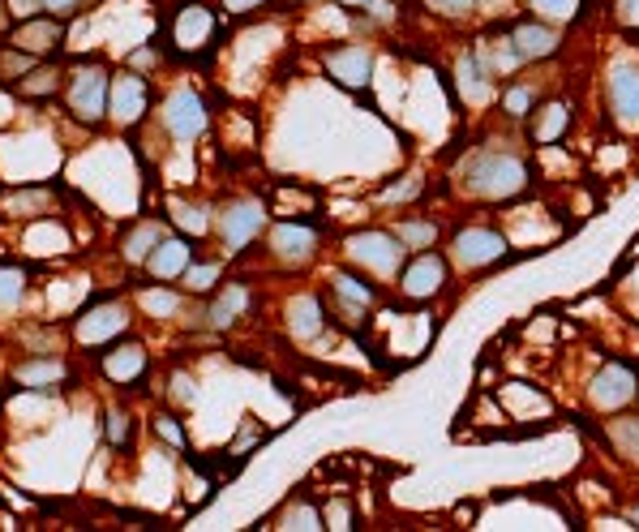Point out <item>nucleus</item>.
<instances>
[{"label": "nucleus", "instance_id": "f257e3e1", "mask_svg": "<svg viewBox=\"0 0 639 532\" xmlns=\"http://www.w3.org/2000/svg\"><path fill=\"white\" fill-rule=\"evenodd\" d=\"M107 91H112V73L103 65H73L65 73V107L82 125L107 121Z\"/></svg>", "mask_w": 639, "mask_h": 532}, {"label": "nucleus", "instance_id": "f03ea898", "mask_svg": "<svg viewBox=\"0 0 639 532\" xmlns=\"http://www.w3.org/2000/svg\"><path fill=\"white\" fill-rule=\"evenodd\" d=\"M219 39V13L206 4H176L168 18V44L176 56H206Z\"/></svg>", "mask_w": 639, "mask_h": 532}, {"label": "nucleus", "instance_id": "7ed1b4c3", "mask_svg": "<svg viewBox=\"0 0 639 532\" xmlns=\"http://www.w3.org/2000/svg\"><path fill=\"white\" fill-rule=\"evenodd\" d=\"M528 185V168H524V159H515V155H477L472 163H468V190L481 197H515L520 190Z\"/></svg>", "mask_w": 639, "mask_h": 532}, {"label": "nucleus", "instance_id": "20e7f679", "mask_svg": "<svg viewBox=\"0 0 639 532\" xmlns=\"http://www.w3.org/2000/svg\"><path fill=\"white\" fill-rule=\"evenodd\" d=\"M344 253L365 271V275H378V280H395L399 271H403V253H408V245L391 237V233H356V237H347Z\"/></svg>", "mask_w": 639, "mask_h": 532}, {"label": "nucleus", "instance_id": "39448f33", "mask_svg": "<svg viewBox=\"0 0 639 532\" xmlns=\"http://www.w3.org/2000/svg\"><path fill=\"white\" fill-rule=\"evenodd\" d=\"M266 228V206H262V197H228L224 206H219V215H215V237L219 245L228 249V253H241L258 233Z\"/></svg>", "mask_w": 639, "mask_h": 532}, {"label": "nucleus", "instance_id": "423d86ee", "mask_svg": "<svg viewBox=\"0 0 639 532\" xmlns=\"http://www.w3.org/2000/svg\"><path fill=\"white\" fill-rule=\"evenodd\" d=\"M159 125L172 143H197L210 125V112H206V99L197 95L194 87H181L159 103Z\"/></svg>", "mask_w": 639, "mask_h": 532}, {"label": "nucleus", "instance_id": "0eeeda50", "mask_svg": "<svg viewBox=\"0 0 639 532\" xmlns=\"http://www.w3.org/2000/svg\"><path fill=\"white\" fill-rule=\"evenodd\" d=\"M150 112V87L138 69H121L112 73V91H107V121L116 129H138Z\"/></svg>", "mask_w": 639, "mask_h": 532}, {"label": "nucleus", "instance_id": "6e6552de", "mask_svg": "<svg viewBox=\"0 0 639 532\" xmlns=\"http://www.w3.org/2000/svg\"><path fill=\"white\" fill-rule=\"evenodd\" d=\"M129 331V309L121 301H99L91 309H82L78 327H73V339L82 348H107L112 339H121Z\"/></svg>", "mask_w": 639, "mask_h": 532}, {"label": "nucleus", "instance_id": "1a4fd4ad", "mask_svg": "<svg viewBox=\"0 0 639 532\" xmlns=\"http://www.w3.org/2000/svg\"><path fill=\"white\" fill-rule=\"evenodd\" d=\"M65 31H69L65 18L39 13V18H26V22H13V31H9L4 44H13V48H22V52H31V56H39V60H48V56H56L60 44H65Z\"/></svg>", "mask_w": 639, "mask_h": 532}, {"label": "nucleus", "instance_id": "9d476101", "mask_svg": "<svg viewBox=\"0 0 639 532\" xmlns=\"http://www.w3.org/2000/svg\"><path fill=\"white\" fill-rule=\"evenodd\" d=\"M99 370H103V378L107 383H116V387H134V383H142V374H147V348L138 343V339H112L103 352H99Z\"/></svg>", "mask_w": 639, "mask_h": 532}, {"label": "nucleus", "instance_id": "9b49d317", "mask_svg": "<svg viewBox=\"0 0 639 532\" xmlns=\"http://www.w3.org/2000/svg\"><path fill=\"white\" fill-rule=\"evenodd\" d=\"M636 370L631 365H623V361H609L596 378H592V408H601V412H618V408H627L631 399H636Z\"/></svg>", "mask_w": 639, "mask_h": 532}, {"label": "nucleus", "instance_id": "f8f14e48", "mask_svg": "<svg viewBox=\"0 0 639 532\" xmlns=\"http://www.w3.org/2000/svg\"><path fill=\"white\" fill-rule=\"evenodd\" d=\"M446 284V262L438 253H417L412 262H403L399 271V292L408 301H434Z\"/></svg>", "mask_w": 639, "mask_h": 532}, {"label": "nucleus", "instance_id": "ddd939ff", "mask_svg": "<svg viewBox=\"0 0 639 532\" xmlns=\"http://www.w3.org/2000/svg\"><path fill=\"white\" fill-rule=\"evenodd\" d=\"M455 262L464 267V271H481V267H493L502 253H506V237L502 233H493V228H464L459 237H455Z\"/></svg>", "mask_w": 639, "mask_h": 532}, {"label": "nucleus", "instance_id": "4468645a", "mask_svg": "<svg viewBox=\"0 0 639 532\" xmlns=\"http://www.w3.org/2000/svg\"><path fill=\"white\" fill-rule=\"evenodd\" d=\"M609 107L623 129H639V65L623 60L609 69Z\"/></svg>", "mask_w": 639, "mask_h": 532}, {"label": "nucleus", "instance_id": "2eb2a0df", "mask_svg": "<svg viewBox=\"0 0 639 532\" xmlns=\"http://www.w3.org/2000/svg\"><path fill=\"white\" fill-rule=\"evenodd\" d=\"M327 73L347 91H365L374 78V52L365 44H344V48L327 52Z\"/></svg>", "mask_w": 639, "mask_h": 532}, {"label": "nucleus", "instance_id": "dca6fc26", "mask_svg": "<svg viewBox=\"0 0 639 532\" xmlns=\"http://www.w3.org/2000/svg\"><path fill=\"white\" fill-rule=\"evenodd\" d=\"M318 249V233L309 224H296V219H284L271 228V258L284 262V267H305Z\"/></svg>", "mask_w": 639, "mask_h": 532}, {"label": "nucleus", "instance_id": "f3484780", "mask_svg": "<svg viewBox=\"0 0 639 532\" xmlns=\"http://www.w3.org/2000/svg\"><path fill=\"white\" fill-rule=\"evenodd\" d=\"M194 258H197L194 245L185 241V237H172V233H168L163 241L155 245V253L147 258V267H142V271H147L155 284H172V280H181V275L190 271V262H194Z\"/></svg>", "mask_w": 639, "mask_h": 532}, {"label": "nucleus", "instance_id": "a211bd4d", "mask_svg": "<svg viewBox=\"0 0 639 532\" xmlns=\"http://www.w3.org/2000/svg\"><path fill=\"white\" fill-rule=\"evenodd\" d=\"M69 378V365L60 356H26L13 365V383L22 390H56Z\"/></svg>", "mask_w": 639, "mask_h": 532}, {"label": "nucleus", "instance_id": "6ab92c4d", "mask_svg": "<svg viewBox=\"0 0 639 532\" xmlns=\"http://www.w3.org/2000/svg\"><path fill=\"white\" fill-rule=\"evenodd\" d=\"M246 309H249L246 284H224L210 296V305H206V327L210 331H228V327H237L246 318Z\"/></svg>", "mask_w": 639, "mask_h": 532}, {"label": "nucleus", "instance_id": "aec40b11", "mask_svg": "<svg viewBox=\"0 0 639 532\" xmlns=\"http://www.w3.org/2000/svg\"><path fill=\"white\" fill-rule=\"evenodd\" d=\"M520 60H549L554 52H558V31L554 26H545V22H520L515 31H511V39H506Z\"/></svg>", "mask_w": 639, "mask_h": 532}, {"label": "nucleus", "instance_id": "412c9836", "mask_svg": "<svg viewBox=\"0 0 639 532\" xmlns=\"http://www.w3.org/2000/svg\"><path fill=\"white\" fill-rule=\"evenodd\" d=\"M168 237V224L163 219H138L125 237H121V258L129 267H147V258L155 253V245Z\"/></svg>", "mask_w": 639, "mask_h": 532}, {"label": "nucleus", "instance_id": "4be33fe9", "mask_svg": "<svg viewBox=\"0 0 639 532\" xmlns=\"http://www.w3.org/2000/svg\"><path fill=\"white\" fill-rule=\"evenodd\" d=\"M455 87H459V95H464L468 107L490 103L493 99V78H490V69L481 65V56H464V60L455 65Z\"/></svg>", "mask_w": 639, "mask_h": 532}, {"label": "nucleus", "instance_id": "5701e85b", "mask_svg": "<svg viewBox=\"0 0 639 532\" xmlns=\"http://www.w3.org/2000/svg\"><path fill=\"white\" fill-rule=\"evenodd\" d=\"M56 91H65V69H60V65H48V60H39L31 73H22V78L13 82V95L31 99V103H44V99H52Z\"/></svg>", "mask_w": 639, "mask_h": 532}, {"label": "nucleus", "instance_id": "b1692460", "mask_svg": "<svg viewBox=\"0 0 639 532\" xmlns=\"http://www.w3.org/2000/svg\"><path fill=\"white\" fill-rule=\"evenodd\" d=\"M331 292H335L340 309L347 314V322H356V314H365V309L378 301L374 284H365V280L352 275V271H335V275H331Z\"/></svg>", "mask_w": 639, "mask_h": 532}, {"label": "nucleus", "instance_id": "393cba45", "mask_svg": "<svg viewBox=\"0 0 639 532\" xmlns=\"http://www.w3.org/2000/svg\"><path fill=\"white\" fill-rule=\"evenodd\" d=\"M52 211V190H9V194L0 197V215H9V219H39V215H48Z\"/></svg>", "mask_w": 639, "mask_h": 532}, {"label": "nucleus", "instance_id": "a878e982", "mask_svg": "<svg viewBox=\"0 0 639 532\" xmlns=\"http://www.w3.org/2000/svg\"><path fill=\"white\" fill-rule=\"evenodd\" d=\"M288 331H293L296 339L322 336V301H318V296L300 292V296L288 301Z\"/></svg>", "mask_w": 639, "mask_h": 532}, {"label": "nucleus", "instance_id": "bb28decb", "mask_svg": "<svg viewBox=\"0 0 639 532\" xmlns=\"http://www.w3.org/2000/svg\"><path fill=\"white\" fill-rule=\"evenodd\" d=\"M567 129H571V107L567 103H545L533 116V143L537 146H554Z\"/></svg>", "mask_w": 639, "mask_h": 532}, {"label": "nucleus", "instance_id": "cd10ccee", "mask_svg": "<svg viewBox=\"0 0 639 532\" xmlns=\"http://www.w3.org/2000/svg\"><path fill=\"white\" fill-rule=\"evenodd\" d=\"M31 292V271L18 262H0V314H13Z\"/></svg>", "mask_w": 639, "mask_h": 532}, {"label": "nucleus", "instance_id": "c85d7f7f", "mask_svg": "<svg viewBox=\"0 0 639 532\" xmlns=\"http://www.w3.org/2000/svg\"><path fill=\"white\" fill-rule=\"evenodd\" d=\"M181 292H168V288H142L138 292V309H147L150 318H176L181 314Z\"/></svg>", "mask_w": 639, "mask_h": 532}, {"label": "nucleus", "instance_id": "c756f323", "mask_svg": "<svg viewBox=\"0 0 639 532\" xmlns=\"http://www.w3.org/2000/svg\"><path fill=\"white\" fill-rule=\"evenodd\" d=\"M35 65H39V56H31V52L4 44V48H0V82H9V87H13V82H18L22 73H31Z\"/></svg>", "mask_w": 639, "mask_h": 532}, {"label": "nucleus", "instance_id": "7c9ffc66", "mask_svg": "<svg viewBox=\"0 0 639 532\" xmlns=\"http://www.w3.org/2000/svg\"><path fill=\"white\" fill-rule=\"evenodd\" d=\"M609 438H614V446H618L627 460H639V421L636 417L614 421V426H609Z\"/></svg>", "mask_w": 639, "mask_h": 532}, {"label": "nucleus", "instance_id": "2f4dec72", "mask_svg": "<svg viewBox=\"0 0 639 532\" xmlns=\"http://www.w3.org/2000/svg\"><path fill=\"white\" fill-rule=\"evenodd\" d=\"M134 434V417L125 412V408H107V417H103V438L112 442V446H125Z\"/></svg>", "mask_w": 639, "mask_h": 532}, {"label": "nucleus", "instance_id": "473e14b6", "mask_svg": "<svg viewBox=\"0 0 639 532\" xmlns=\"http://www.w3.org/2000/svg\"><path fill=\"white\" fill-rule=\"evenodd\" d=\"M395 237L408 245V249H425V245L438 241V224H421V219H408V224H399V233H395Z\"/></svg>", "mask_w": 639, "mask_h": 532}, {"label": "nucleus", "instance_id": "72a5a7b5", "mask_svg": "<svg viewBox=\"0 0 639 532\" xmlns=\"http://www.w3.org/2000/svg\"><path fill=\"white\" fill-rule=\"evenodd\" d=\"M284 529L313 532V529H327V520H322V511H318V507H309V502H296V507H288V516H284Z\"/></svg>", "mask_w": 639, "mask_h": 532}, {"label": "nucleus", "instance_id": "f704fd0d", "mask_svg": "<svg viewBox=\"0 0 639 532\" xmlns=\"http://www.w3.org/2000/svg\"><path fill=\"white\" fill-rule=\"evenodd\" d=\"M185 280V288L190 292H210L215 288V280H219V262H190V271L181 275Z\"/></svg>", "mask_w": 639, "mask_h": 532}, {"label": "nucleus", "instance_id": "c9c22d12", "mask_svg": "<svg viewBox=\"0 0 639 532\" xmlns=\"http://www.w3.org/2000/svg\"><path fill=\"white\" fill-rule=\"evenodd\" d=\"M533 103H537V91H533V87H511V91H502V107H506V116H528Z\"/></svg>", "mask_w": 639, "mask_h": 532}, {"label": "nucleus", "instance_id": "e433bc0d", "mask_svg": "<svg viewBox=\"0 0 639 532\" xmlns=\"http://www.w3.org/2000/svg\"><path fill=\"white\" fill-rule=\"evenodd\" d=\"M172 219L181 224V228H194V233H206V224H210V215H206V206H185V202H172Z\"/></svg>", "mask_w": 639, "mask_h": 532}, {"label": "nucleus", "instance_id": "4c0bfd02", "mask_svg": "<svg viewBox=\"0 0 639 532\" xmlns=\"http://www.w3.org/2000/svg\"><path fill=\"white\" fill-rule=\"evenodd\" d=\"M541 18H554V22H567V18H575V9H580V0H528Z\"/></svg>", "mask_w": 639, "mask_h": 532}, {"label": "nucleus", "instance_id": "58836bf2", "mask_svg": "<svg viewBox=\"0 0 639 532\" xmlns=\"http://www.w3.org/2000/svg\"><path fill=\"white\" fill-rule=\"evenodd\" d=\"M614 22H618L623 31L639 35V0H614Z\"/></svg>", "mask_w": 639, "mask_h": 532}, {"label": "nucleus", "instance_id": "ea45409f", "mask_svg": "<svg viewBox=\"0 0 639 532\" xmlns=\"http://www.w3.org/2000/svg\"><path fill=\"white\" fill-rule=\"evenodd\" d=\"M155 434H163L172 446H185V430H181L176 417H168V412H155Z\"/></svg>", "mask_w": 639, "mask_h": 532}, {"label": "nucleus", "instance_id": "a19ab883", "mask_svg": "<svg viewBox=\"0 0 639 532\" xmlns=\"http://www.w3.org/2000/svg\"><path fill=\"white\" fill-rule=\"evenodd\" d=\"M4 4H9L13 22H26V18H39L44 13V0H4Z\"/></svg>", "mask_w": 639, "mask_h": 532}, {"label": "nucleus", "instance_id": "79ce46f5", "mask_svg": "<svg viewBox=\"0 0 639 532\" xmlns=\"http://www.w3.org/2000/svg\"><path fill=\"white\" fill-rule=\"evenodd\" d=\"M477 0H425V9H434V13H443V18H459V13H468Z\"/></svg>", "mask_w": 639, "mask_h": 532}, {"label": "nucleus", "instance_id": "37998d69", "mask_svg": "<svg viewBox=\"0 0 639 532\" xmlns=\"http://www.w3.org/2000/svg\"><path fill=\"white\" fill-rule=\"evenodd\" d=\"M44 13H52V18H78L82 13V0H44Z\"/></svg>", "mask_w": 639, "mask_h": 532}, {"label": "nucleus", "instance_id": "c03bdc74", "mask_svg": "<svg viewBox=\"0 0 639 532\" xmlns=\"http://www.w3.org/2000/svg\"><path fill=\"white\" fill-rule=\"evenodd\" d=\"M194 378H190V374H172V399H176V404H194Z\"/></svg>", "mask_w": 639, "mask_h": 532}, {"label": "nucleus", "instance_id": "a18cd8bd", "mask_svg": "<svg viewBox=\"0 0 639 532\" xmlns=\"http://www.w3.org/2000/svg\"><path fill=\"white\" fill-rule=\"evenodd\" d=\"M266 0H219V9L228 13V18H241V13H253V9H262Z\"/></svg>", "mask_w": 639, "mask_h": 532}, {"label": "nucleus", "instance_id": "49530a36", "mask_svg": "<svg viewBox=\"0 0 639 532\" xmlns=\"http://www.w3.org/2000/svg\"><path fill=\"white\" fill-rule=\"evenodd\" d=\"M9 31H13V13H9V4L0 0V39H9Z\"/></svg>", "mask_w": 639, "mask_h": 532}, {"label": "nucleus", "instance_id": "de8ad7c7", "mask_svg": "<svg viewBox=\"0 0 639 532\" xmlns=\"http://www.w3.org/2000/svg\"><path fill=\"white\" fill-rule=\"evenodd\" d=\"M340 4H347V9H365V4H378V0H340Z\"/></svg>", "mask_w": 639, "mask_h": 532}, {"label": "nucleus", "instance_id": "09e8293b", "mask_svg": "<svg viewBox=\"0 0 639 532\" xmlns=\"http://www.w3.org/2000/svg\"><path fill=\"white\" fill-rule=\"evenodd\" d=\"M631 520H636V524H639V507H636V511H631Z\"/></svg>", "mask_w": 639, "mask_h": 532}, {"label": "nucleus", "instance_id": "8fccbe9b", "mask_svg": "<svg viewBox=\"0 0 639 532\" xmlns=\"http://www.w3.org/2000/svg\"><path fill=\"white\" fill-rule=\"evenodd\" d=\"M82 4H99V0H82Z\"/></svg>", "mask_w": 639, "mask_h": 532}]
</instances>
